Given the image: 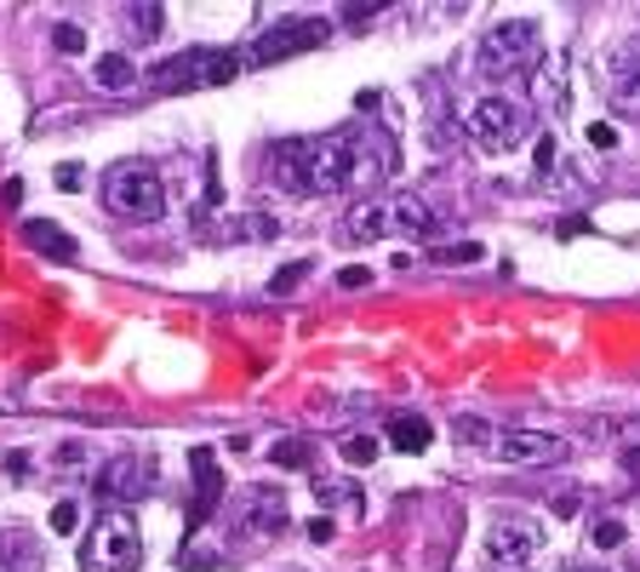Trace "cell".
Instances as JSON below:
<instances>
[{
  "label": "cell",
  "instance_id": "6da1fadb",
  "mask_svg": "<svg viewBox=\"0 0 640 572\" xmlns=\"http://www.w3.org/2000/svg\"><path fill=\"white\" fill-rule=\"evenodd\" d=\"M269 178L292 195H338L354 189V132H321V138H287L275 143Z\"/></svg>",
  "mask_w": 640,
  "mask_h": 572
},
{
  "label": "cell",
  "instance_id": "7a4b0ae2",
  "mask_svg": "<svg viewBox=\"0 0 640 572\" xmlns=\"http://www.w3.org/2000/svg\"><path fill=\"white\" fill-rule=\"evenodd\" d=\"M81 567L86 572H138L143 567V527H138V515H126V510L97 515L86 544H81Z\"/></svg>",
  "mask_w": 640,
  "mask_h": 572
},
{
  "label": "cell",
  "instance_id": "3957f363",
  "mask_svg": "<svg viewBox=\"0 0 640 572\" xmlns=\"http://www.w3.org/2000/svg\"><path fill=\"white\" fill-rule=\"evenodd\" d=\"M104 201H109L120 218H132V223H161V212H166V184H161L155 166L120 161L109 178H104Z\"/></svg>",
  "mask_w": 640,
  "mask_h": 572
},
{
  "label": "cell",
  "instance_id": "277c9868",
  "mask_svg": "<svg viewBox=\"0 0 640 572\" xmlns=\"http://www.w3.org/2000/svg\"><path fill=\"white\" fill-rule=\"evenodd\" d=\"M235 74H241V52H229V46H189V52L149 69V81L161 92H177V86H229Z\"/></svg>",
  "mask_w": 640,
  "mask_h": 572
},
{
  "label": "cell",
  "instance_id": "5b68a950",
  "mask_svg": "<svg viewBox=\"0 0 640 572\" xmlns=\"http://www.w3.org/2000/svg\"><path fill=\"white\" fill-rule=\"evenodd\" d=\"M544 58V30L532 17H509V23H492L480 35V69L486 74H521Z\"/></svg>",
  "mask_w": 640,
  "mask_h": 572
},
{
  "label": "cell",
  "instance_id": "8992f818",
  "mask_svg": "<svg viewBox=\"0 0 640 572\" xmlns=\"http://www.w3.org/2000/svg\"><path fill=\"white\" fill-rule=\"evenodd\" d=\"M464 132L480 149H492V155H509V149L526 143V109L515 104V97H503V92H486V97H475V104H469Z\"/></svg>",
  "mask_w": 640,
  "mask_h": 572
},
{
  "label": "cell",
  "instance_id": "52a82bcc",
  "mask_svg": "<svg viewBox=\"0 0 640 572\" xmlns=\"http://www.w3.org/2000/svg\"><path fill=\"white\" fill-rule=\"evenodd\" d=\"M544 550V527L532 515H498L486 527V567L492 572H526Z\"/></svg>",
  "mask_w": 640,
  "mask_h": 572
},
{
  "label": "cell",
  "instance_id": "ba28073f",
  "mask_svg": "<svg viewBox=\"0 0 640 572\" xmlns=\"http://www.w3.org/2000/svg\"><path fill=\"white\" fill-rule=\"evenodd\" d=\"M229 527H235L241 538H275L280 527H287V492H280V487H235Z\"/></svg>",
  "mask_w": 640,
  "mask_h": 572
},
{
  "label": "cell",
  "instance_id": "9c48e42d",
  "mask_svg": "<svg viewBox=\"0 0 640 572\" xmlns=\"http://www.w3.org/2000/svg\"><path fill=\"white\" fill-rule=\"evenodd\" d=\"M572 446L560 435H544V430H503L492 435V458L498 464H515V469H544V464H567Z\"/></svg>",
  "mask_w": 640,
  "mask_h": 572
},
{
  "label": "cell",
  "instance_id": "30bf717a",
  "mask_svg": "<svg viewBox=\"0 0 640 572\" xmlns=\"http://www.w3.org/2000/svg\"><path fill=\"white\" fill-rule=\"evenodd\" d=\"M331 35L326 17H292V23H275L269 35H258V46H252V63H280L292 52H310V46H321Z\"/></svg>",
  "mask_w": 640,
  "mask_h": 572
},
{
  "label": "cell",
  "instance_id": "8fae6325",
  "mask_svg": "<svg viewBox=\"0 0 640 572\" xmlns=\"http://www.w3.org/2000/svg\"><path fill=\"white\" fill-rule=\"evenodd\" d=\"M155 476H161L155 453H126V458H115V464L104 469V476H97V499H109V504L143 499V492L155 487Z\"/></svg>",
  "mask_w": 640,
  "mask_h": 572
},
{
  "label": "cell",
  "instance_id": "7c38bea8",
  "mask_svg": "<svg viewBox=\"0 0 640 572\" xmlns=\"http://www.w3.org/2000/svg\"><path fill=\"white\" fill-rule=\"evenodd\" d=\"M606 104L618 115H640V35L612 58V81H606Z\"/></svg>",
  "mask_w": 640,
  "mask_h": 572
},
{
  "label": "cell",
  "instance_id": "4fadbf2b",
  "mask_svg": "<svg viewBox=\"0 0 640 572\" xmlns=\"http://www.w3.org/2000/svg\"><path fill=\"white\" fill-rule=\"evenodd\" d=\"M189 464H195V481H200V492H195V510H189V533H200V521H207V515H212V510L229 499V487H223V476H218L212 446H195Z\"/></svg>",
  "mask_w": 640,
  "mask_h": 572
},
{
  "label": "cell",
  "instance_id": "5bb4252c",
  "mask_svg": "<svg viewBox=\"0 0 640 572\" xmlns=\"http://www.w3.org/2000/svg\"><path fill=\"white\" fill-rule=\"evenodd\" d=\"M567 74H572V63L567 58H549V63H537V97H544V109L555 115V120H567L572 115V81H567Z\"/></svg>",
  "mask_w": 640,
  "mask_h": 572
},
{
  "label": "cell",
  "instance_id": "9a60e30c",
  "mask_svg": "<svg viewBox=\"0 0 640 572\" xmlns=\"http://www.w3.org/2000/svg\"><path fill=\"white\" fill-rule=\"evenodd\" d=\"M383 218H389V230H400V235H434V212L418 201V195H395V201H383Z\"/></svg>",
  "mask_w": 640,
  "mask_h": 572
},
{
  "label": "cell",
  "instance_id": "2e32d148",
  "mask_svg": "<svg viewBox=\"0 0 640 572\" xmlns=\"http://www.w3.org/2000/svg\"><path fill=\"white\" fill-rule=\"evenodd\" d=\"M23 241H30L35 253L58 258V264H74V258H81V246H74V235H63L58 223H40V218H30V223H23Z\"/></svg>",
  "mask_w": 640,
  "mask_h": 572
},
{
  "label": "cell",
  "instance_id": "e0dca14e",
  "mask_svg": "<svg viewBox=\"0 0 640 572\" xmlns=\"http://www.w3.org/2000/svg\"><path fill=\"white\" fill-rule=\"evenodd\" d=\"M389 441L400 446V453H423V446L434 441V424L423 412H395L389 418Z\"/></svg>",
  "mask_w": 640,
  "mask_h": 572
},
{
  "label": "cell",
  "instance_id": "ac0fdd59",
  "mask_svg": "<svg viewBox=\"0 0 640 572\" xmlns=\"http://www.w3.org/2000/svg\"><path fill=\"white\" fill-rule=\"evenodd\" d=\"M0 572H40V544L23 533H7L0 538Z\"/></svg>",
  "mask_w": 640,
  "mask_h": 572
},
{
  "label": "cell",
  "instance_id": "d6986e66",
  "mask_svg": "<svg viewBox=\"0 0 640 572\" xmlns=\"http://www.w3.org/2000/svg\"><path fill=\"white\" fill-rule=\"evenodd\" d=\"M92 81L104 86V92H126V86L138 81V69H132V58H126V52H109V58L92 63Z\"/></svg>",
  "mask_w": 640,
  "mask_h": 572
},
{
  "label": "cell",
  "instance_id": "ffe728a7",
  "mask_svg": "<svg viewBox=\"0 0 640 572\" xmlns=\"http://www.w3.org/2000/svg\"><path fill=\"white\" fill-rule=\"evenodd\" d=\"M344 464H377V453H383V441L377 435H344Z\"/></svg>",
  "mask_w": 640,
  "mask_h": 572
},
{
  "label": "cell",
  "instance_id": "44dd1931",
  "mask_svg": "<svg viewBox=\"0 0 640 572\" xmlns=\"http://www.w3.org/2000/svg\"><path fill=\"white\" fill-rule=\"evenodd\" d=\"M269 458H275L280 469H310V458H315V453H310V441H275V446H269Z\"/></svg>",
  "mask_w": 640,
  "mask_h": 572
},
{
  "label": "cell",
  "instance_id": "7402d4cb",
  "mask_svg": "<svg viewBox=\"0 0 640 572\" xmlns=\"http://www.w3.org/2000/svg\"><path fill=\"white\" fill-rule=\"evenodd\" d=\"M223 235H229V241H264V235H275V223H269L264 212H246L241 223H229Z\"/></svg>",
  "mask_w": 640,
  "mask_h": 572
},
{
  "label": "cell",
  "instance_id": "603a6c76",
  "mask_svg": "<svg viewBox=\"0 0 640 572\" xmlns=\"http://www.w3.org/2000/svg\"><path fill=\"white\" fill-rule=\"evenodd\" d=\"M303 281H310V258H298V264H287V269H280V276L269 281V292H275V297H287V292H298Z\"/></svg>",
  "mask_w": 640,
  "mask_h": 572
},
{
  "label": "cell",
  "instance_id": "cb8c5ba5",
  "mask_svg": "<svg viewBox=\"0 0 640 572\" xmlns=\"http://www.w3.org/2000/svg\"><path fill=\"white\" fill-rule=\"evenodd\" d=\"M53 46H58L63 58L86 52V30H81V23H58V30H53Z\"/></svg>",
  "mask_w": 640,
  "mask_h": 572
},
{
  "label": "cell",
  "instance_id": "d4e9b609",
  "mask_svg": "<svg viewBox=\"0 0 640 572\" xmlns=\"http://www.w3.org/2000/svg\"><path fill=\"white\" fill-rule=\"evenodd\" d=\"M480 258H486L480 241H457V246H441V253H434V264H480Z\"/></svg>",
  "mask_w": 640,
  "mask_h": 572
},
{
  "label": "cell",
  "instance_id": "484cf974",
  "mask_svg": "<svg viewBox=\"0 0 640 572\" xmlns=\"http://www.w3.org/2000/svg\"><path fill=\"white\" fill-rule=\"evenodd\" d=\"M629 533H624V521L618 515H606V521H595V550H618Z\"/></svg>",
  "mask_w": 640,
  "mask_h": 572
},
{
  "label": "cell",
  "instance_id": "4316f807",
  "mask_svg": "<svg viewBox=\"0 0 640 572\" xmlns=\"http://www.w3.org/2000/svg\"><path fill=\"white\" fill-rule=\"evenodd\" d=\"M74 527H81V504H74V499H63V504H53V533H74Z\"/></svg>",
  "mask_w": 640,
  "mask_h": 572
},
{
  "label": "cell",
  "instance_id": "83f0119b",
  "mask_svg": "<svg viewBox=\"0 0 640 572\" xmlns=\"http://www.w3.org/2000/svg\"><path fill=\"white\" fill-rule=\"evenodd\" d=\"M315 499H321L326 510H338V504H349V499H354V487H349V481H321V487H315Z\"/></svg>",
  "mask_w": 640,
  "mask_h": 572
},
{
  "label": "cell",
  "instance_id": "f1b7e54d",
  "mask_svg": "<svg viewBox=\"0 0 640 572\" xmlns=\"http://www.w3.org/2000/svg\"><path fill=\"white\" fill-rule=\"evenodd\" d=\"M161 17H166L161 7H132V23H138V30H143L138 40H155V30H161Z\"/></svg>",
  "mask_w": 640,
  "mask_h": 572
},
{
  "label": "cell",
  "instance_id": "f546056e",
  "mask_svg": "<svg viewBox=\"0 0 640 572\" xmlns=\"http://www.w3.org/2000/svg\"><path fill=\"white\" fill-rule=\"evenodd\" d=\"M81 172H86L81 161H63V166H58V189H63V195H81V189H86Z\"/></svg>",
  "mask_w": 640,
  "mask_h": 572
},
{
  "label": "cell",
  "instance_id": "4dcf8cb0",
  "mask_svg": "<svg viewBox=\"0 0 640 572\" xmlns=\"http://www.w3.org/2000/svg\"><path fill=\"white\" fill-rule=\"evenodd\" d=\"M555 161H560V149H555V132H549V138H537V166H544V172H549Z\"/></svg>",
  "mask_w": 640,
  "mask_h": 572
},
{
  "label": "cell",
  "instance_id": "1f68e13d",
  "mask_svg": "<svg viewBox=\"0 0 640 572\" xmlns=\"http://www.w3.org/2000/svg\"><path fill=\"white\" fill-rule=\"evenodd\" d=\"M366 281H372V269H361V264H354V269H344V276H338V287H344V292L366 287Z\"/></svg>",
  "mask_w": 640,
  "mask_h": 572
},
{
  "label": "cell",
  "instance_id": "d6a6232c",
  "mask_svg": "<svg viewBox=\"0 0 640 572\" xmlns=\"http://www.w3.org/2000/svg\"><path fill=\"white\" fill-rule=\"evenodd\" d=\"M583 138H589V143H595V149H618V132H612V127H589Z\"/></svg>",
  "mask_w": 640,
  "mask_h": 572
},
{
  "label": "cell",
  "instance_id": "836d02e7",
  "mask_svg": "<svg viewBox=\"0 0 640 572\" xmlns=\"http://www.w3.org/2000/svg\"><path fill=\"white\" fill-rule=\"evenodd\" d=\"M310 538H315V544H331V515H315V521H310Z\"/></svg>",
  "mask_w": 640,
  "mask_h": 572
},
{
  "label": "cell",
  "instance_id": "e575fe53",
  "mask_svg": "<svg viewBox=\"0 0 640 572\" xmlns=\"http://www.w3.org/2000/svg\"><path fill=\"white\" fill-rule=\"evenodd\" d=\"M572 572H595V567H572Z\"/></svg>",
  "mask_w": 640,
  "mask_h": 572
}]
</instances>
